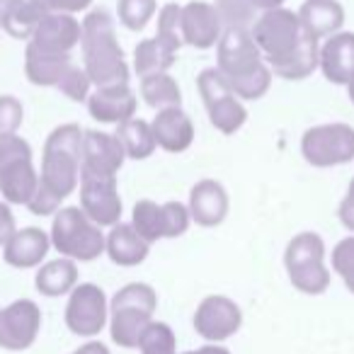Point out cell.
<instances>
[{
    "instance_id": "obj_6",
    "label": "cell",
    "mask_w": 354,
    "mask_h": 354,
    "mask_svg": "<svg viewBox=\"0 0 354 354\" xmlns=\"http://www.w3.org/2000/svg\"><path fill=\"white\" fill-rule=\"evenodd\" d=\"M257 49L267 66H277L286 61L304 39L299 15L286 8H277L270 12H260L250 30Z\"/></svg>"
},
{
    "instance_id": "obj_44",
    "label": "cell",
    "mask_w": 354,
    "mask_h": 354,
    "mask_svg": "<svg viewBox=\"0 0 354 354\" xmlns=\"http://www.w3.org/2000/svg\"><path fill=\"white\" fill-rule=\"evenodd\" d=\"M17 231V221L12 207L8 202H0V248H6V243L15 236Z\"/></svg>"
},
{
    "instance_id": "obj_4",
    "label": "cell",
    "mask_w": 354,
    "mask_h": 354,
    "mask_svg": "<svg viewBox=\"0 0 354 354\" xmlns=\"http://www.w3.org/2000/svg\"><path fill=\"white\" fill-rule=\"evenodd\" d=\"M51 248L73 262H93L104 255V228L85 216L80 207H61L51 221Z\"/></svg>"
},
{
    "instance_id": "obj_11",
    "label": "cell",
    "mask_w": 354,
    "mask_h": 354,
    "mask_svg": "<svg viewBox=\"0 0 354 354\" xmlns=\"http://www.w3.org/2000/svg\"><path fill=\"white\" fill-rule=\"evenodd\" d=\"M41 330V310L35 301L17 299L0 308V347L22 352L32 347Z\"/></svg>"
},
{
    "instance_id": "obj_49",
    "label": "cell",
    "mask_w": 354,
    "mask_h": 354,
    "mask_svg": "<svg viewBox=\"0 0 354 354\" xmlns=\"http://www.w3.org/2000/svg\"><path fill=\"white\" fill-rule=\"evenodd\" d=\"M185 354H231V352L226 347H221V344H207V347L192 349V352H185Z\"/></svg>"
},
{
    "instance_id": "obj_19",
    "label": "cell",
    "mask_w": 354,
    "mask_h": 354,
    "mask_svg": "<svg viewBox=\"0 0 354 354\" xmlns=\"http://www.w3.org/2000/svg\"><path fill=\"white\" fill-rule=\"evenodd\" d=\"M49 250H51L49 233L37 226H27V228H17L15 236L6 243L3 257L15 270H35V267L44 265Z\"/></svg>"
},
{
    "instance_id": "obj_17",
    "label": "cell",
    "mask_w": 354,
    "mask_h": 354,
    "mask_svg": "<svg viewBox=\"0 0 354 354\" xmlns=\"http://www.w3.org/2000/svg\"><path fill=\"white\" fill-rule=\"evenodd\" d=\"M189 216L192 223L202 228H216L226 221L228 212H231V197H228L226 187L218 180H199L192 189H189Z\"/></svg>"
},
{
    "instance_id": "obj_39",
    "label": "cell",
    "mask_w": 354,
    "mask_h": 354,
    "mask_svg": "<svg viewBox=\"0 0 354 354\" xmlns=\"http://www.w3.org/2000/svg\"><path fill=\"white\" fill-rule=\"evenodd\" d=\"M333 270L344 281L347 291L354 294V233L333 248Z\"/></svg>"
},
{
    "instance_id": "obj_46",
    "label": "cell",
    "mask_w": 354,
    "mask_h": 354,
    "mask_svg": "<svg viewBox=\"0 0 354 354\" xmlns=\"http://www.w3.org/2000/svg\"><path fill=\"white\" fill-rule=\"evenodd\" d=\"M93 6V0H51L49 12H68V15H78L85 12Z\"/></svg>"
},
{
    "instance_id": "obj_34",
    "label": "cell",
    "mask_w": 354,
    "mask_h": 354,
    "mask_svg": "<svg viewBox=\"0 0 354 354\" xmlns=\"http://www.w3.org/2000/svg\"><path fill=\"white\" fill-rule=\"evenodd\" d=\"M156 39H160L165 46H170L172 51L180 54V49L185 46L183 41V6L177 3H165L158 10V32Z\"/></svg>"
},
{
    "instance_id": "obj_7",
    "label": "cell",
    "mask_w": 354,
    "mask_h": 354,
    "mask_svg": "<svg viewBox=\"0 0 354 354\" xmlns=\"http://www.w3.org/2000/svg\"><path fill=\"white\" fill-rule=\"evenodd\" d=\"M197 90L199 97H202L204 107H207L209 122L216 131L231 133L241 131L248 122V109L245 102L236 97V93L231 90L228 80L223 78V73L212 66V68H204L202 73L197 75Z\"/></svg>"
},
{
    "instance_id": "obj_10",
    "label": "cell",
    "mask_w": 354,
    "mask_h": 354,
    "mask_svg": "<svg viewBox=\"0 0 354 354\" xmlns=\"http://www.w3.org/2000/svg\"><path fill=\"white\" fill-rule=\"evenodd\" d=\"M109 320V304L97 284H78L66 304V325L78 337H95Z\"/></svg>"
},
{
    "instance_id": "obj_22",
    "label": "cell",
    "mask_w": 354,
    "mask_h": 354,
    "mask_svg": "<svg viewBox=\"0 0 354 354\" xmlns=\"http://www.w3.org/2000/svg\"><path fill=\"white\" fill-rule=\"evenodd\" d=\"M39 187V170L35 158H20L0 167V194L10 207H27Z\"/></svg>"
},
{
    "instance_id": "obj_37",
    "label": "cell",
    "mask_w": 354,
    "mask_h": 354,
    "mask_svg": "<svg viewBox=\"0 0 354 354\" xmlns=\"http://www.w3.org/2000/svg\"><path fill=\"white\" fill-rule=\"evenodd\" d=\"M56 90H59L61 95H66L71 102H88V97L93 95L95 88H93V80H90V75L85 73L83 66L71 64L68 68H66L64 78H61L59 85H56Z\"/></svg>"
},
{
    "instance_id": "obj_18",
    "label": "cell",
    "mask_w": 354,
    "mask_h": 354,
    "mask_svg": "<svg viewBox=\"0 0 354 354\" xmlns=\"http://www.w3.org/2000/svg\"><path fill=\"white\" fill-rule=\"evenodd\" d=\"M88 112L100 124H119L136 117L138 97L131 90V85H112V88H95L88 97Z\"/></svg>"
},
{
    "instance_id": "obj_33",
    "label": "cell",
    "mask_w": 354,
    "mask_h": 354,
    "mask_svg": "<svg viewBox=\"0 0 354 354\" xmlns=\"http://www.w3.org/2000/svg\"><path fill=\"white\" fill-rule=\"evenodd\" d=\"M272 78H274L272 68L267 64H262L260 68L243 75V78L228 80V85H231V90L236 93V97L241 100V102H255V100L265 97V95L270 93Z\"/></svg>"
},
{
    "instance_id": "obj_29",
    "label": "cell",
    "mask_w": 354,
    "mask_h": 354,
    "mask_svg": "<svg viewBox=\"0 0 354 354\" xmlns=\"http://www.w3.org/2000/svg\"><path fill=\"white\" fill-rule=\"evenodd\" d=\"M175 61H177V51H172L170 46H165L156 37L138 41L136 49H133V71H136L138 78L167 73L175 66Z\"/></svg>"
},
{
    "instance_id": "obj_48",
    "label": "cell",
    "mask_w": 354,
    "mask_h": 354,
    "mask_svg": "<svg viewBox=\"0 0 354 354\" xmlns=\"http://www.w3.org/2000/svg\"><path fill=\"white\" fill-rule=\"evenodd\" d=\"M257 12H270V10H277V8H284L286 0H248Z\"/></svg>"
},
{
    "instance_id": "obj_26",
    "label": "cell",
    "mask_w": 354,
    "mask_h": 354,
    "mask_svg": "<svg viewBox=\"0 0 354 354\" xmlns=\"http://www.w3.org/2000/svg\"><path fill=\"white\" fill-rule=\"evenodd\" d=\"M35 286L41 296H66L78 286V262L68 260V257H56L49 260L37 270Z\"/></svg>"
},
{
    "instance_id": "obj_35",
    "label": "cell",
    "mask_w": 354,
    "mask_h": 354,
    "mask_svg": "<svg viewBox=\"0 0 354 354\" xmlns=\"http://www.w3.org/2000/svg\"><path fill=\"white\" fill-rule=\"evenodd\" d=\"M214 8H216L218 17L223 22V32L226 30L250 32L257 20V10L248 0H216Z\"/></svg>"
},
{
    "instance_id": "obj_3",
    "label": "cell",
    "mask_w": 354,
    "mask_h": 354,
    "mask_svg": "<svg viewBox=\"0 0 354 354\" xmlns=\"http://www.w3.org/2000/svg\"><path fill=\"white\" fill-rule=\"evenodd\" d=\"M158 294L151 284L131 281L122 286L109 301V333L119 347L138 349L143 333L153 323Z\"/></svg>"
},
{
    "instance_id": "obj_9",
    "label": "cell",
    "mask_w": 354,
    "mask_h": 354,
    "mask_svg": "<svg viewBox=\"0 0 354 354\" xmlns=\"http://www.w3.org/2000/svg\"><path fill=\"white\" fill-rule=\"evenodd\" d=\"M80 204L90 221H95L100 228H112L122 223V194H119L117 177L104 175H88L80 172V187H78Z\"/></svg>"
},
{
    "instance_id": "obj_13",
    "label": "cell",
    "mask_w": 354,
    "mask_h": 354,
    "mask_svg": "<svg viewBox=\"0 0 354 354\" xmlns=\"http://www.w3.org/2000/svg\"><path fill=\"white\" fill-rule=\"evenodd\" d=\"M265 64L260 49L250 32L243 30H226L221 41L216 44V68L223 73L226 80H236L252 73Z\"/></svg>"
},
{
    "instance_id": "obj_28",
    "label": "cell",
    "mask_w": 354,
    "mask_h": 354,
    "mask_svg": "<svg viewBox=\"0 0 354 354\" xmlns=\"http://www.w3.org/2000/svg\"><path fill=\"white\" fill-rule=\"evenodd\" d=\"M270 68L277 78H284V80L308 78V75H313L315 71L320 68V41L308 35H304L299 49H296L286 61H281V64H277V66H270Z\"/></svg>"
},
{
    "instance_id": "obj_45",
    "label": "cell",
    "mask_w": 354,
    "mask_h": 354,
    "mask_svg": "<svg viewBox=\"0 0 354 354\" xmlns=\"http://www.w3.org/2000/svg\"><path fill=\"white\" fill-rule=\"evenodd\" d=\"M337 216H339V223H342L349 233H354V177L347 187V194H344V199L337 207Z\"/></svg>"
},
{
    "instance_id": "obj_42",
    "label": "cell",
    "mask_w": 354,
    "mask_h": 354,
    "mask_svg": "<svg viewBox=\"0 0 354 354\" xmlns=\"http://www.w3.org/2000/svg\"><path fill=\"white\" fill-rule=\"evenodd\" d=\"M20 158H35L30 141L22 138L20 133L0 136V167L8 165V162H12V160H20Z\"/></svg>"
},
{
    "instance_id": "obj_32",
    "label": "cell",
    "mask_w": 354,
    "mask_h": 354,
    "mask_svg": "<svg viewBox=\"0 0 354 354\" xmlns=\"http://www.w3.org/2000/svg\"><path fill=\"white\" fill-rule=\"evenodd\" d=\"M131 226L148 245L165 241V212L153 199H138L131 209Z\"/></svg>"
},
{
    "instance_id": "obj_20",
    "label": "cell",
    "mask_w": 354,
    "mask_h": 354,
    "mask_svg": "<svg viewBox=\"0 0 354 354\" xmlns=\"http://www.w3.org/2000/svg\"><path fill=\"white\" fill-rule=\"evenodd\" d=\"M318 71L328 83L347 88L354 78V32H337L320 44Z\"/></svg>"
},
{
    "instance_id": "obj_52",
    "label": "cell",
    "mask_w": 354,
    "mask_h": 354,
    "mask_svg": "<svg viewBox=\"0 0 354 354\" xmlns=\"http://www.w3.org/2000/svg\"><path fill=\"white\" fill-rule=\"evenodd\" d=\"M0 32H3V6H0Z\"/></svg>"
},
{
    "instance_id": "obj_51",
    "label": "cell",
    "mask_w": 354,
    "mask_h": 354,
    "mask_svg": "<svg viewBox=\"0 0 354 354\" xmlns=\"http://www.w3.org/2000/svg\"><path fill=\"white\" fill-rule=\"evenodd\" d=\"M32 3H37V6H39L41 10H46V12H49V8H51V0H32Z\"/></svg>"
},
{
    "instance_id": "obj_53",
    "label": "cell",
    "mask_w": 354,
    "mask_h": 354,
    "mask_svg": "<svg viewBox=\"0 0 354 354\" xmlns=\"http://www.w3.org/2000/svg\"><path fill=\"white\" fill-rule=\"evenodd\" d=\"M3 3H6V0H0V6H3Z\"/></svg>"
},
{
    "instance_id": "obj_8",
    "label": "cell",
    "mask_w": 354,
    "mask_h": 354,
    "mask_svg": "<svg viewBox=\"0 0 354 354\" xmlns=\"http://www.w3.org/2000/svg\"><path fill=\"white\" fill-rule=\"evenodd\" d=\"M301 156L313 167H339L354 160V127L344 122L315 124L301 136Z\"/></svg>"
},
{
    "instance_id": "obj_25",
    "label": "cell",
    "mask_w": 354,
    "mask_h": 354,
    "mask_svg": "<svg viewBox=\"0 0 354 354\" xmlns=\"http://www.w3.org/2000/svg\"><path fill=\"white\" fill-rule=\"evenodd\" d=\"M73 64L71 56L61 54H49V51L37 49L35 44L27 41L25 49V75L32 85H39V88H56L59 80L64 78L66 68Z\"/></svg>"
},
{
    "instance_id": "obj_27",
    "label": "cell",
    "mask_w": 354,
    "mask_h": 354,
    "mask_svg": "<svg viewBox=\"0 0 354 354\" xmlns=\"http://www.w3.org/2000/svg\"><path fill=\"white\" fill-rule=\"evenodd\" d=\"M46 10H41L32 0H6L3 3V32L12 39L30 41L35 37Z\"/></svg>"
},
{
    "instance_id": "obj_31",
    "label": "cell",
    "mask_w": 354,
    "mask_h": 354,
    "mask_svg": "<svg viewBox=\"0 0 354 354\" xmlns=\"http://www.w3.org/2000/svg\"><path fill=\"white\" fill-rule=\"evenodd\" d=\"M141 90L143 102L148 104L156 112L162 109H172V107H183V90L177 85V80L170 73H156V75H146L138 83Z\"/></svg>"
},
{
    "instance_id": "obj_1",
    "label": "cell",
    "mask_w": 354,
    "mask_h": 354,
    "mask_svg": "<svg viewBox=\"0 0 354 354\" xmlns=\"http://www.w3.org/2000/svg\"><path fill=\"white\" fill-rule=\"evenodd\" d=\"M83 68L93 80V88H112L129 83V68L124 49L117 39L114 20L107 10H90L83 20Z\"/></svg>"
},
{
    "instance_id": "obj_41",
    "label": "cell",
    "mask_w": 354,
    "mask_h": 354,
    "mask_svg": "<svg viewBox=\"0 0 354 354\" xmlns=\"http://www.w3.org/2000/svg\"><path fill=\"white\" fill-rule=\"evenodd\" d=\"M162 212H165V241L185 236L187 228L192 226V216H189L187 204L162 202Z\"/></svg>"
},
{
    "instance_id": "obj_5",
    "label": "cell",
    "mask_w": 354,
    "mask_h": 354,
    "mask_svg": "<svg viewBox=\"0 0 354 354\" xmlns=\"http://www.w3.org/2000/svg\"><path fill=\"white\" fill-rule=\"evenodd\" d=\"M284 267L296 291L320 296L330 286V270L325 265V241L313 231H301L286 243Z\"/></svg>"
},
{
    "instance_id": "obj_12",
    "label": "cell",
    "mask_w": 354,
    "mask_h": 354,
    "mask_svg": "<svg viewBox=\"0 0 354 354\" xmlns=\"http://www.w3.org/2000/svg\"><path fill=\"white\" fill-rule=\"evenodd\" d=\"M243 325V310L228 296H207L194 310V330L209 339L212 344H218L223 339L233 337Z\"/></svg>"
},
{
    "instance_id": "obj_16",
    "label": "cell",
    "mask_w": 354,
    "mask_h": 354,
    "mask_svg": "<svg viewBox=\"0 0 354 354\" xmlns=\"http://www.w3.org/2000/svg\"><path fill=\"white\" fill-rule=\"evenodd\" d=\"M124 160H127V153L117 133L97 131V129L83 133V170L80 172L117 177Z\"/></svg>"
},
{
    "instance_id": "obj_47",
    "label": "cell",
    "mask_w": 354,
    "mask_h": 354,
    "mask_svg": "<svg viewBox=\"0 0 354 354\" xmlns=\"http://www.w3.org/2000/svg\"><path fill=\"white\" fill-rule=\"evenodd\" d=\"M73 354H109V349H107V344H102V342H97V339H93V342L80 344V347L75 349Z\"/></svg>"
},
{
    "instance_id": "obj_30",
    "label": "cell",
    "mask_w": 354,
    "mask_h": 354,
    "mask_svg": "<svg viewBox=\"0 0 354 354\" xmlns=\"http://www.w3.org/2000/svg\"><path fill=\"white\" fill-rule=\"evenodd\" d=\"M114 133H117L119 143L124 146L127 158H131V160H146L158 148L151 122H146V119H138V117L129 119V122L119 124Z\"/></svg>"
},
{
    "instance_id": "obj_38",
    "label": "cell",
    "mask_w": 354,
    "mask_h": 354,
    "mask_svg": "<svg viewBox=\"0 0 354 354\" xmlns=\"http://www.w3.org/2000/svg\"><path fill=\"white\" fill-rule=\"evenodd\" d=\"M138 349H141V354H177L175 333L170 330V325L153 320L146 333H143Z\"/></svg>"
},
{
    "instance_id": "obj_24",
    "label": "cell",
    "mask_w": 354,
    "mask_h": 354,
    "mask_svg": "<svg viewBox=\"0 0 354 354\" xmlns=\"http://www.w3.org/2000/svg\"><path fill=\"white\" fill-rule=\"evenodd\" d=\"M151 252V245L133 231L131 223H117L104 233V255L119 267H136Z\"/></svg>"
},
{
    "instance_id": "obj_21",
    "label": "cell",
    "mask_w": 354,
    "mask_h": 354,
    "mask_svg": "<svg viewBox=\"0 0 354 354\" xmlns=\"http://www.w3.org/2000/svg\"><path fill=\"white\" fill-rule=\"evenodd\" d=\"M151 129L158 148L165 153H185L194 143V122L183 107L156 112V117L151 119Z\"/></svg>"
},
{
    "instance_id": "obj_2",
    "label": "cell",
    "mask_w": 354,
    "mask_h": 354,
    "mask_svg": "<svg viewBox=\"0 0 354 354\" xmlns=\"http://www.w3.org/2000/svg\"><path fill=\"white\" fill-rule=\"evenodd\" d=\"M83 133L78 124H61L46 136L41 151L39 183L64 202L80 187Z\"/></svg>"
},
{
    "instance_id": "obj_23",
    "label": "cell",
    "mask_w": 354,
    "mask_h": 354,
    "mask_svg": "<svg viewBox=\"0 0 354 354\" xmlns=\"http://www.w3.org/2000/svg\"><path fill=\"white\" fill-rule=\"evenodd\" d=\"M296 15H299L304 35L318 41L342 32L344 25V8L337 0H306Z\"/></svg>"
},
{
    "instance_id": "obj_43",
    "label": "cell",
    "mask_w": 354,
    "mask_h": 354,
    "mask_svg": "<svg viewBox=\"0 0 354 354\" xmlns=\"http://www.w3.org/2000/svg\"><path fill=\"white\" fill-rule=\"evenodd\" d=\"M61 204H64V199H59L51 189H46L44 185L39 183V187H37L35 197L30 199L27 209H30V214H35V216H54L61 209Z\"/></svg>"
},
{
    "instance_id": "obj_36",
    "label": "cell",
    "mask_w": 354,
    "mask_h": 354,
    "mask_svg": "<svg viewBox=\"0 0 354 354\" xmlns=\"http://www.w3.org/2000/svg\"><path fill=\"white\" fill-rule=\"evenodd\" d=\"M158 0H117V20L129 32H141L156 17Z\"/></svg>"
},
{
    "instance_id": "obj_40",
    "label": "cell",
    "mask_w": 354,
    "mask_h": 354,
    "mask_svg": "<svg viewBox=\"0 0 354 354\" xmlns=\"http://www.w3.org/2000/svg\"><path fill=\"white\" fill-rule=\"evenodd\" d=\"M25 124V104L15 95H0V136H12Z\"/></svg>"
},
{
    "instance_id": "obj_50",
    "label": "cell",
    "mask_w": 354,
    "mask_h": 354,
    "mask_svg": "<svg viewBox=\"0 0 354 354\" xmlns=\"http://www.w3.org/2000/svg\"><path fill=\"white\" fill-rule=\"evenodd\" d=\"M347 97H349V102L354 104V78H352V80H349V83H347Z\"/></svg>"
},
{
    "instance_id": "obj_14",
    "label": "cell",
    "mask_w": 354,
    "mask_h": 354,
    "mask_svg": "<svg viewBox=\"0 0 354 354\" xmlns=\"http://www.w3.org/2000/svg\"><path fill=\"white\" fill-rule=\"evenodd\" d=\"M223 22L214 3L189 0L183 6V41L197 51H209L221 41Z\"/></svg>"
},
{
    "instance_id": "obj_15",
    "label": "cell",
    "mask_w": 354,
    "mask_h": 354,
    "mask_svg": "<svg viewBox=\"0 0 354 354\" xmlns=\"http://www.w3.org/2000/svg\"><path fill=\"white\" fill-rule=\"evenodd\" d=\"M80 39H83V20L68 12H46L30 44L49 54L71 56V51L80 46Z\"/></svg>"
}]
</instances>
